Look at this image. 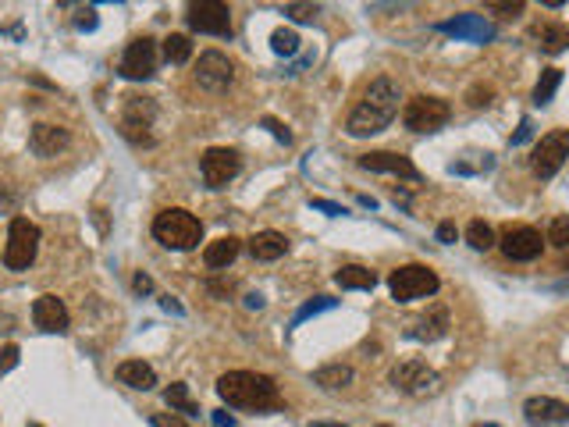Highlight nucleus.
<instances>
[{
    "instance_id": "f257e3e1",
    "label": "nucleus",
    "mask_w": 569,
    "mask_h": 427,
    "mask_svg": "<svg viewBox=\"0 0 569 427\" xmlns=\"http://www.w3.org/2000/svg\"><path fill=\"white\" fill-rule=\"evenodd\" d=\"M399 100H402V97H399V82H395V79H388V75L374 79V82L363 89L360 104L349 111L346 132H349L353 139H367V136L385 132V128L392 125V118L399 114Z\"/></svg>"
},
{
    "instance_id": "f03ea898",
    "label": "nucleus",
    "mask_w": 569,
    "mask_h": 427,
    "mask_svg": "<svg viewBox=\"0 0 569 427\" xmlns=\"http://www.w3.org/2000/svg\"><path fill=\"white\" fill-rule=\"evenodd\" d=\"M217 395H221V402L238 406V409H277L281 406L274 377L256 374V370H228V374H221L217 377Z\"/></svg>"
},
{
    "instance_id": "7ed1b4c3",
    "label": "nucleus",
    "mask_w": 569,
    "mask_h": 427,
    "mask_svg": "<svg viewBox=\"0 0 569 427\" xmlns=\"http://www.w3.org/2000/svg\"><path fill=\"white\" fill-rule=\"evenodd\" d=\"M153 239L168 250H196L203 243V225L196 214L182 206H168L153 218Z\"/></svg>"
},
{
    "instance_id": "20e7f679",
    "label": "nucleus",
    "mask_w": 569,
    "mask_h": 427,
    "mask_svg": "<svg viewBox=\"0 0 569 427\" xmlns=\"http://www.w3.org/2000/svg\"><path fill=\"white\" fill-rule=\"evenodd\" d=\"M388 289H392L395 303H413V299H424V296L438 292V275L424 264H406V268H395L388 275Z\"/></svg>"
},
{
    "instance_id": "39448f33",
    "label": "nucleus",
    "mask_w": 569,
    "mask_h": 427,
    "mask_svg": "<svg viewBox=\"0 0 569 427\" xmlns=\"http://www.w3.org/2000/svg\"><path fill=\"white\" fill-rule=\"evenodd\" d=\"M40 253V229L29 218H15L8 229V246H4V268L8 271H26Z\"/></svg>"
},
{
    "instance_id": "423d86ee",
    "label": "nucleus",
    "mask_w": 569,
    "mask_h": 427,
    "mask_svg": "<svg viewBox=\"0 0 569 427\" xmlns=\"http://www.w3.org/2000/svg\"><path fill=\"white\" fill-rule=\"evenodd\" d=\"M448 118H452V107L441 100V97H413L406 107H402V125L409 128V132H438V128H445L448 125Z\"/></svg>"
},
{
    "instance_id": "0eeeda50",
    "label": "nucleus",
    "mask_w": 569,
    "mask_h": 427,
    "mask_svg": "<svg viewBox=\"0 0 569 427\" xmlns=\"http://www.w3.org/2000/svg\"><path fill=\"white\" fill-rule=\"evenodd\" d=\"M392 384L413 399H424V395H438L441 392V374L434 367H427L424 360H406L392 370Z\"/></svg>"
},
{
    "instance_id": "6e6552de",
    "label": "nucleus",
    "mask_w": 569,
    "mask_h": 427,
    "mask_svg": "<svg viewBox=\"0 0 569 427\" xmlns=\"http://www.w3.org/2000/svg\"><path fill=\"white\" fill-rule=\"evenodd\" d=\"M153 118L157 104L150 97H125V114H121V132L136 146H153Z\"/></svg>"
},
{
    "instance_id": "1a4fd4ad",
    "label": "nucleus",
    "mask_w": 569,
    "mask_h": 427,
    "mask_svg": "<svg viewBox=\"0 0 569 427\" xmlns=\"http://www.w3.org/2000/svg\"><path fill=\"white\" fill-rule=\"evenodd\" d=\"M565 157H569V128H555L537 139V146L530 153V167L537 178H551L565 164Z\"/></svg>"
},
{
    "instance_id": "9d476101",
    "label": "nucleus",
    "mask_w": 569,
    "mask_h": 427,
    "mask_svg": "<svg viewBox=\"0 0 569 427\" xmlns=\"http://www.w3.org/2000/svg\"><path fill=\"white\" fill-rule=\"evenodd\" d=\"M118 72H121L125 79H132V82L153 79V75H157V40H150V36L132 40V43L125 47V54H121Z\"/></svg>"
},
{
    "instance_id": "9b49d317",
    "label": "nucleus",
    "mask_w": 569,
    "mask_h": 427,
    "mask_svg": "<svg viewBox=\"0 0 569 427\" xmlns=\"http://www.w3.org/2000/svg\"><path fill=\"white\" fill-rule=\"evenodd\" d=\"M189 29L192 33H210V36H231V8L221 0H199L189 4Z\"/></svg>"
},
{
    "instance_id": "f8f14e48",
    "label": "nucleus",
    "mask_w": 569,
    "mask_h": 427,
    "mask_svg": "<svg viewBox=\"0 0 569 427\" xmlns=\"http://www.w3.org/2000/svg\"><path fill=\"white\" fill-rule=\"evenodd\" d=\"M199 171H203V182L210 189H224L238 171H242V157L228 146H210L199 160Z\"/></svg>"
},
{
    "instance_id": "ddd939ff",
    "label": "nucleus",
    "mask_w": 569,
    "mask_h": 427,
    "mask_svg": "<svg viewBox=\"0 0 569 427\" xmlns=\"http://www.w3.org/2000/svg\"><path fill=\"white\" fill-rule=\"evenodd\" d=\"M438 33L466 40V43H491L495 40V26L484 15H470V12H463V15L448 19V22H438Z\"/></svg>"
},
{
    "instance_id": "4468645a",
    "label": "nucleus",
    "mask_w": 569,
    "mask_h": 427,
    "mask_svg": "<svg viewBox=\"0 0 569 427\" xmlns=\"http://www.w3.org/2000/svg\"><path fill=\"white\" fill-rule=\"evenodd\" d=\"M231 79H235V68H231V61H228L224 54L207 50V54L199 58V65H196V82H199L203 89L224 93V89L231 86Z\"/></svg>"
},
{
    "instance_id": "2eb2a0df",
    "label": "nucleus",
    "mask_w": 569,
    "mask_h": 427,
    "mask_svg": "<svg viewBox=\"0 0 569 427\" xmlns=\"http://www.w3.org/2000/svg\"><path fill=\"white\" fill-rule=\"evenodd\" d=\"M502 253L509 257V260H516V264H526V260H537L541 257V250H544V243H541V232L537 229H526V225H519V229H509L505 236H502Z\"/></svg>"
},
{
    "instance_id": "dca6fc26",
    "label": "nucleus",
    "mask_w": 569,
    "mask_h": 427,
    "mask_svg": "<svg viewBox=\"0 0 569 427\" xmlns=\"http://www.w3.org/2000/svg\"><path fill=\"white\" fill-rule=\"evenodd\" d=\"M360 167H363V171H381V175H399V178L420 182V171H417V164H413L406 153H392V150H374V153H363V157H360Z\"/></svg>"
},
{
    "instance_id": "f3484780",
    "label": "nucleus",
    "mask_w": 569,
    "mask_h": 427,
    "mask_svg": "<svg viewBox=\"0 0 569 427\" xmlns=\"http://www.w3.org/2000/svg\"><path fill=\"white\" fill-rule=\"evenodd\" d=\"M445 335H448V310L445 307H431L424 317L406 324V338H413V342H438Z\"/></svg>"
},
{
    "instance_id": "a211bd4d",
    "label": "nucleus",
    "mask_w": 569,
    "mask_h": 427,
    "mask_svg": "<svg viewBox=\"0 0 569 427\" xmlns=\"http://www.w3.org/2000/svg\"><path fill=\"white\" fill-rule=\"evenodd\" d=\"M33 321H36L40 331L61 335V331H68V307L58 296H40L33 303Z\"/></svg>"
},
{
    "instance_id": "6ab92c4d",
    "label": "nucleus",
    "mask_w": 569,
    "mask_h": 427,
    "mask_svg": "<svg viewBox=\"0 0 569 427\" xmlns=\"http://www.w3.org/2000/svg\"><path fill=\"white\" fill-rule=\"evenodd\" d=\"M68 143H72V136H68V128H61V125L40 121V125H33V132H29V146H33L36 157H58Z\"/></svg>"
},
{
    "instance_id": "aec40b11",
    "label": "nucleus",
    "mask_w": 569,
    "mask_h": 427,
    "mask_svg": "<svg viewBox=\"0 0 569 427\" xmlns=\"http://www.w3.org/2000/svg\"><path fill=\"white\" fill-rule=\"evenodd\" d=\"M523 416L530 423H541V427L544 423H565L569 420V406L551 399V395H534V399L523 402Z\"/></svg>"
},
{
    "instance_id": "412c9836",
    "label": "nucleus",
    "mask_w": 569,
    "mask_h": 427,
    "mask_svg": "<svg viewBox=\"0 0 569 427\" xmlns=\"http://www.w3.org/2000/svg\"><path fill=\"white\" fill-rule=\"evenodd\" d=\"M249 253H253V260H281L284 253H289V239H284L281 232H256L253 239H249Z\"/></svg>"
},
{
    "instance_id": "4be33fe9",
    "label": "nucleus",
    "mask_w": 569,
    "mask_h": 427,
    "mask_svg": "<svg viewBox=\"0 0 569 427\" xmlns=\"http://www.w3.org/2000/svg\"><path fill=\"white\" fill-rule=\"evenodd\" d=\"M238 250H242V243H238L235 236H221V239L207 243V250H203V264H207L210 271H221V268H228V264L238 257Z\"/></svg>"
},
{
    "instance_id": "5701e85b",
    "label": "nucleus",
    "mask_w": 569,
    "mask_h": 427,
    "mask_svg": "<svg viewBox=\"0 0 569 427\" xmlns=\"http://www.w3.org/2000/svg\"><path fill=\"white\" fill-rule=\"evenodd\" d=\"M118 381L129 384V388H136V392H150V388L157 384V370H153L150 363H143V360H125V363L118 367Z\"/></svg>"
},
{
    "instance_id": "b1692460",
    "label": "nucleus",
    "mask_w": 569,
    "mask_h": 427,
    "mask_svg": "<svg viewBox=\"0 0 569 427\" xmlns=\"http://www.w3.org/2000/svg\"><path fill=\"white\" fill-rule=\"evenodd\" d=\"M335 285H339V289H363V292H370V289L378 285V275H374L370 268L346 264V268L335 271Z\"/></svg>"
},
{
    "instance_id": "393cba45",
    "label": "nucleus",
    "mask_w": 569,
    "mask_h": 427,
    "mask_svg": "<svg viewBox=\"0 0 569 427\" xmlns=\"http://www.w3.org/2000/svg\"><path fill=\"white\" fill-rule=\"evenodd\" d=\"M534 36H537V47L544 54H562L569 47V26L565 22H548V26L534 29Z\"/></svg>"
},
{
    "instance_id": "a878e982",
    "label": "nucleus",
    "mask_w": 569,
    "mask_h": 427,
    "mask_svg": "<svg viewBox=\"0 0 569 427\" xmlns=\"http://www.w3.org/2000/svg\"><path fill=\"white\" fill-rule=\"evenodd\" d=\"M314 381L321 384V388H346V384H353V367H346V363H328V367H321V370H314Z\"/></svg>"
},
{
    "instance_id": "bb28decb",
    "label": "nucleus",
    "mask_w": 569,
    "mask_h": 427,
    "mask_svg": "<svg viewBox=\"0 0 569 427\" xmlns=\"http://www.w3.org/2000/svg\"><path fill=\"white\" fill-rule=\"evenodd\" d=\"M562 86V68H544L541 72V79H537V86H534V104L537 107H548L551 100H555V89Z\"/></svg>"
},
{
    "instance_id": "cd10ccee",
    "label": "nucleus",
    "mask_w": 569,
    "mask_h": 427,
    "mask_svg": "<svg viewBox=\"0 0 569 427\" xmlns=\"http://www.w3.org/2000/svg\"><path fill=\"white\" fill-rule=\"evenodd\" d=\"M164 402H168L171 409L185 413V416H196V413H199V406L192 402V395H189V384H185V381H175V384L164 392Z\"/></svg>"
},
{
    "instance_id": "c85d7f7f",
    "label": "nucleus",
    "mask_w": 569,
    "mask_h": 427,
    "mask_svg": "<svg viewBox=\"0 0 569 427\" xmlns=\"http://www.w3.org/2000/svg\"><path fill=\"white\" fill-rule=\"evenodd\" d=\"M466 243H470L473 250L487 253V250L495 246V229H491L487 221H480V218H477V221H470V225H466Z\"/></svg>"
},
{
    "instance_id": "c756f323",
    "label": "nucleus",
    "mask_w": 569,
    "mask_h": 427,
    "mask_svg": "<svg viewBox=\"0 0 569 427\" xmlns=\"http://www.w3.org/2000/svg\"><path fill=\"white\" fill-rule=\"evenodd\" d=\"M164 58H168L171 65H185V61L192 58V43H189V36L171 33V36L164 40Z\"/></svg>"
},
{
    "instance_id": "7c9ffc66",
    "label": "nucleus",
    "mask_w": 569,
    "mask_h": 427,
    "mask_svg": "<svg viewBox=\"0 0 569 427\" xmlns=\"http://www.w3.org/2000/svg\"><path fill=\"white\" fill-rule=\"evenodd\" d=\"M270 50H274V54H281V58H292V54L300 50V36H296L292 29H274V36H270Z\"/></svg>"
},
{
    "instance_id": "2f4dec72",
    "label": "nucleus",
    "mask_w": 569,
    "mask_h": 427,
    "mask_svg": "<svg viewBox=\"0 0 569 427\" xmlns=\"http://www.w3.org/2000/svg\"><path fill=\"white\" fill-rule=\"evenodd\" d=\"M335 307H339V299H331V296H314L310 303H303V307H300V314L292 317V328H296V324H303L307 317H317V314L335 310Z\"/></svg>"
},
{
    "instance_id": "473e14b6",
    "label": "nucleus",
    "mask_w": 569,
    "mask_h": 427,
    "mask_svg": "<svg viewBox=\"0 0 569 427\" xmlns=\"http://www.w3.org/2000/svg\"><path fill=\"white\" fill-rule=\"evenodd\" d=\"M548 243L555 250H569V218H555L548 225Z\"/></svg>"
},
{
    "instance_id": "72a5a7b5",
    "label": "nucleus",
    "mask_w": 569,
    "mask_h": 427,
    "mask_svg": "<svg viewBox=\"0 0 569 427\" xmlns=\"http://www.w3.org/2000/svg\"><path fill=\"white\" fill-rule=\"evenodd\" d=\"M466 104L470 107H491L495 104V86H484V82H477V86H470V93H466Z\"/></svg>"
},
{
    "instance_id": "f704fd0d",
    "label": "nucleus",
    "mask_w": 569,
    "mask_h": 427,
    "mask_svg": "<svg viewBox=\"0 0 569 427\" xmlns=\"http://www.w3.org/2000/svg\"><path fill=\"white\" fill-rule=\"evenodd\" d=\"M284 15L296 19V22H314L321 15V8L317 4H284Z\"/></svg>"
},
{
    "instance_id": "c9c22d12",
    "label": "nucleus",
    "mask_w": 569,
    "mask_h": 427,
    "mask_svg": "<svg viewBox=\"0 0 569 427\" xmlns=\"http://www.w3.org/2000/svg\"><path fill=\"white\" fill-rule=\"evenodd\" d=\"M19 360H22V349L15 342H8L4 349H0V374H12L19 367Z\"/></svg>"
},
{
    "instance_id": "e433bc0d",
    "label": "nucleus",
    "mask_w": 569,
    "mask_h": 427,
    "mask_svg": "<svg viewBox=\"0 0 569 427\" xmlns=\"http://www.w3.org/2000/svg\"><path fill=\"white\" fill-rule=\"evenodd\" d=\"M260 125H263V128H267V132H270V136H274L277 143H284V146H289V143H292V132H289V128H284V125H281L277 118H270V114H267V118H263Z\"/></svg>"
},
{
    "instance_id": "4c0bfd02",
    "label": "nucleus",
    "mask_w": 569,
    "mask_h": 427,
    "mask_svg": "<svg viewBox=\"0 0 569 427\" xmlns=\"http://www.w3.org/2000/svg\"><path fill=\"white\" fill-rule=\"evenodd\" d=\"M487 12H495V15H502V19H516V15H523V0H512V4H502V0H491V4H487Z\"/></svg>"
},
{
    "instance_id": "58836bf2",
    "label": "nucleus",
    "mask_w": 569,
    "mask_h": 427,
    "mask_svg": "<svg viewBox=\"0 0 569 427\" xmlns=\"http://www.w3.org/2000/svg\"><path fill=\"white\" fill-rule=\"evenodd\" d=\"M97 22H100V19H97V12H93V8H82V12L75 15V29H82V33H93V29H97Z\"/></svg>"
},
{
    "instance_id": "ea45409f",
    "label": "nucleus",
    "mask_w": 569,
    "mask_h": 427,
    "mask_svg": "<svg viewBox=\"0 0 569 427\" xmlns=\"http://www.w3.org/2000/svg\"><path fill=\"white\" fill-rule=\"evenodd\" d=\"M150 423H153V427H192L189 420H182V416H175V413H171V416H168V413H157Z\"/></svg>"
},
{
    "instance_id": "a19ab883",
    "label": "nucleus",
    "mask_w": 569,
    "mask_h": 427,
    "mask_svg": "<svg viewBox=\"0 0 569 427\" xmlns=\"http://www.w3.org/2000/svg\"><path fill=\"white\" fill-rule=\"evenodd\" d=\"M310 206L331 214V218H342V214H346V206H342V203H331V199H310Z\"/></svg>"
},
{
    "instance_id": "79ce46f5",
    "label": "nucleus",
    "mask_w": 569,
    "mask_h": 427,
    "mask_svg": "<svg viewBox=\"0 0 569 427\" xmlns=\"http://www.w3.org/2000/svg\"><path fill=\"white\" fill-rule=\"evenodd\" d=\"M530 136H534V121H530V118H523V121H519V128H516V136H512V146H523Z\"/></svg>"
},
{
    "instance_id": "37998d69",
    "label": "nucleus",
    "mask_w": 569,
    "mask_h": 427,
    "mask_svg": "<svg viewBox=\"0 0 569 427\" xmlns=\"http://www.w3.org/2000/svg\"><path fill=\"white\" fill-rule=\"evenodd\" d=\"M456 236H459V232H456V225H452V221H441V225H438V243L452 246V243H456Z\"/></svg>"
},
{
    "instance_id": "c03bdc74",
    "label": "nucleus",
    "mask_w": 569,
    "mask_h": 427,
    "mask_svg": "<svg viewBox=\"0 0 569 427\" xmlns=\"http://www.w3.org/2000/svg\"><path fill=\"white\" fill-rule=\"evenodd\" d=\"M132 289H136V292H139V296H150V292H153V278H150V275H143V271H139V275H136V278H132Z\"/></svg>"
},
{
    "instance_id": "a18cd8bd",
    "label": "nucleus",
    "mask_w": 569,
    "mask_h": 427,
    "mask_svg": "<svg viewBox=\"0 0 569 427\" xmlns=\"http://www.w3.org/2000/svg\"><path fill=\"white\" fill-rule=\"evenodd\" d=\"M210 420H214V427H235V416H231V413H224V409H214V413H210Z\"/></svg>"
},
{
    "instance_id": "49530a36",
    "label": "nucleus",
    "mask_w": 569,
    "mask_h": 427,
    "mask_svg": "<svg viewBox=\"0 0 569 427\" xmlns=\"http://www.w3.org/2000/svg\"><path fill=\"white\" fill-rule=\"evenodd\" d=\"M160 307H164V310H168V314H178V317H182V314H185V307H182V303H178V299H175V296H160Z\"/></svg>"
},
{
    "instance_id": "de8ad7c7",
    "label": "nucleus",
    "mask_w": 569,
    "mask_h": 427,
    "mask_svg": "<svg viewBox=\"0 0 569 427\" xmlns=\"http://www.w3.org/2000/svg\"><path fill=\"white\" fill-rule=\"evenodd\" d=\"M260 307H263V296H260V292H249V296H246V310H260Z\"/></svg>"
},
{
    "instance_id": "09e8293b",
    "label": "nucleus",
    "mask_w": 569,
    "mask_h": 427,
    "mask_svg": "<svg viewBox=\"0 0 569 427\" xmlns=\"http://www.w3.org/2000/svg\"><path fill=\"white\" fill-rule=\"evenodd\" d=\"M310 427H346V423H328V420H314Z\"/></svg>"
},
{
    "instance_id": "8fccbe9b",
    "label": "nucleus",
    "mask_w": 569,
    "mask_h": 427,
    "mask_svg": "<svg viewBox=\"0 0 569 427\" xmlns=\"http://www.w3.org/2000/svg\"><path fill=\"white\" fill-rule=\"evenodd\" d=\"M480 427H498V423H480Z\"/></svg>"
},
{
    "instance_id": "3c124183",
    "label": "nucleus",
    "mask_w": 569,
    "mask_h": 427,
    "mask_svg": "<svg viewBox=\"0 0 569 427\" xmlns=\"http://www.w3.org/2000/svg\"><path fill=\"white\" fill-rule=\"evenodd\" d=\"M565 271H569V257H565Z\"/></svg>"
},
{
    "instance_id": "603ef678",
    "label": "nucleus",
    "mask_w": 569,
    "mask_h": 427,
    "mask_svg": "<svg viewBox=\"0 0 569 427\" xmlns=\"http://www.w3.org/2000/svg\"><path fill=\"white\" fill-rule=\"evenodd\" d=\"M29 427H43V423H29Z\"/></svg>"
}]
</instances>
